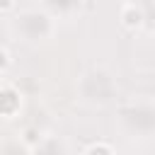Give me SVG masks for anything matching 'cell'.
Returning <instances> with one entry per match:
<instances>
[{
    "label": "cell",
    "instance_id": "cell-6",
    "mask_svg": "<svg viewBox=\"0 0 155 155\" xmlns=\"http://www.w3.org/2000/svg\"><path fill=\"white\" fill-rule=\"evenodd\" d=\"M15 10V0H0V15H7Z\"/></svg>",
    "mask_w": 155,
    "mask_h": 155
},
{
    "label": "cell",
    "instance_id": "cell-2",
    "mask_svg": "<svg viewBox=\"0 0 155 155\" xmlns=\"http://www.w3.org/2000/svg\"><path fill=\"white\" fill-rule=\"evenodd\" d=\"M143 19H145L143 10L136 7L133 2H128V5L121 7V24H124L126 29H140V27H143Z\"/></svg>",
    "mask_w": 155,
    "mask_h": 155
},
{
    "label": "cell",
    "instance_id": "cell-4",
    "mask_svg": "<svg viewBox=\"0 0 155 155\" xmlns=\"http://www.w3.org/2000/svg\"><path fill=\"white\" fill-rule=\"evenodd\" d=\"M82 153H87V155H92V153H104V155H111V153H114V145L102 143V140H94V143L85 145V148H82Z\"/></svg>",
    "mask_w": 155,
    "mask_h": 155
},
{
    "label": "cell",
    "instance_id": "cell-1",
    "mask_svg": "<svg viewBox=\"0 0 155 155\" xmlns=\"http://www.w3.org/2000/svg\"><path fill=\"white\" fill-rule=\"evenodd\" d=\"M22 109V94L12 85H0V116L15 119Z\"/></svg>",
    "mask_w": 155,
    "mask_h": 155
},
{
    "label": "cell",
    "instance_id": "cell-5",
    "mask_svg": "<svg viewBox=\"0 0 155 155\" xmlns=\"http://www.w3.org/2000/svg\"><path fill=\"white\" fill-rule=\"evenodd\" d=\"M10 63H12V58H10V51L0 46V75H2V73H7Z\"/></svg>",
    "mask_w": 155,
    "mask_h": 155
},
{
    "label": "cell",
    "instance_id": "cell-3",
    "mask_svg": "<svg viewBox=\"0 0 155 155\" xmlns=\"http://www.w3.org/2000/svg\"><path fill=\"white\" fill-rule=\"evenodd\" d=\"M41 138H44V136H41L36 128H27V131L22 133V143H24V148H27V150H31V153L41 145Z\"/></svg>",
    "mask_w": 155,
    "mask_h": 155
}]
</instances>
